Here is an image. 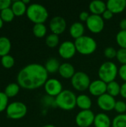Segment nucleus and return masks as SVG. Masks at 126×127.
Returning <instances> with one entry per match:
<instances>
[{
    "label": "nucleus",
    "mask_w": 126,
    "mask_h": 127,
    "mask_svg": "<svg viewBox=\"0 0 126 127\" xmlns=\"http://www.w3.org/2000/svg\"><path fill=\"white\" fill-rule=\"evenodd\" d=\"M112 127H126V114L117 115L112 120Z\"/></svg>",
    "instance_id": "obj_29"
},
{
    "label": "nucleus",
    "mask_w": 126,
    "mask_h": 127,
    "mask_svg": "<svg viewBox=\"0 0 126 127\" xmlns=\"http://www.w3.org/2000/svg\"><path fill=\"white\" fill-rule=\"evenodd\" d=\"M114 15V14L112 12H111L109 10L107 9V10L102 13V19H103L104 20H110V19H111L113 18Z\"/></svg>",
    "instance_id": "obj_39"
},
{
    "label": "nucleus",
    "mask_w": 126,
    "mask_h": 127,
    "mask_svg": "<svg viewBox=\"0 0 126 127\" xmlns=\"http://www.w3.org/2000/svg\"><path fill=\"white\" fill-rule=\"evenodd\" d=\"M74 44L76 51L79 54L85 56L94 54L97 48V43L96 40L91 36L85 35L77 39H75Z\"/></svg>",
    "instance_id": "obj_5"
},
{
    "label": "nucleus",
    "mask_w": 126,
    "mask_h": 127,
    "mask_svg": "<svg viewBox=\"0 0 126 127\" xmlns=\"http://www.w3.org/2000/svg\"><path fill=\"white\" fill-rule=\"evenodd\" d=\"M120 95L124 99H126V83H123L121 85V89H120Z\"/></svg>",
    "instance_id": "obj_41"
},
{
    "label": "nucleus",
    "mask_w": 126,
    "mask_h": 127,
    "mask_svg": "<svg viewBox=\"0 0 126 127\" xmlns=\"http://www.w3.org/2000/svg\"><path fill=\"white\" fill-rule=\"evenodd\" d=\"M49 28L52 33L59 36L66 30V20L60 16H56L50 19L49 22Z\"/></svg>",
    "instance_id": "obj_12"
},
{
    "label": "nucleus",
    "mask_w": 126,
    "mask_h": 127,
    "mask_svg": "<svg viewBox=\"0 0 126 127\" xmlns=\"http://www.w3.org/2000/svg\"><path fill=\"white\" fill-rule=\"evenodd\" d=\"M76 52L77 51L74 42L70 40L62 42L58 48L59 55L65 60H69L73 58Z\"/></svg>",
    "instance_id": "obj_11"
},
{
    "label": "nucleus",
    "mask_w": 126,
    "mask_h": 127,
    "mask_svg": "<svg viewBox=\"0 0 126 127\" xmlns=\"http://www.w3.org/2000/svg\"><path fill=\"white\" fill-rule=\"evenodd\" d=\"M26 15L28 19L34 24H44L49 16L47 8L44 5L38 3L29 4L27 6Z\"/></svg>",
    "instance_id": "obj_2"
},
{
    "label": "nucleus",
    "mask_w": 126,
    "mask_h": 127,
    "mask_svg": "<svg viewBox=\"0 0 126 127\" xmlns=\"http://www.w3.org/2000/svg\"><path fill=\"white\" fill-rule=\"evenodd\" d=\"M85 33V26L80 22H74L69 28V33L72 38L74 39H77L82 36H84Z\"/></svg>",
    "instance_id": "obj_18"
},
{
    "label": "nucleus",
    "mask_w": 126,
    "mask_h": 127,
    "mask_svg": "<svg viewBox=\"0 0 126 127\" xmlns=\"http://www.w3.org/2000/svg\"><path fill=\"white\" fill-rule=\"evenodd\" d=\"M116 58L117 61L122 65H126V49L120 48L117 50Z\"/></svg>",
    "instance_id": "obj_34"
},
{
    "label": "nucleus",
    "mask_w": 126,
    "mask_h": 127,
    "mask_svg": "<svg viewBox=\"0 0 126 127\" xmlns=\"http://www.w3.org/2000/svg\"><path fill=\"white\" fill-rule=\"evenodd\" d=\"M121 86L117 81H113L107 84V94L115 97L120 95Z\"/></svg>",
    "instance_id": "obj_25"
},
{
    "label": "nucleus",
    "mask_w": 126,
    "mask_h": 127,
    "mask_svg": "<svg viewBox=\"0 0 126 127\" xmlns=\"http://www.w3.org/2000/svg\"><path fill=\"white\" fill-rule=\"evenodd\" d=\"M44 89L47 95L53 97H56L63 91L62 83L56 78L48 79L44 85Z\"/></svg>",
    "instance_id": "obj_10"
},
{
    "label": "nucleus",
    "mask_w": 126,
    "mask_h": 127,
    "mask_svg": "<svg viewBox=\"0 0 126 127\" xmlns=\"http://www.w3.org/2000/svg\"><path fill=\"white\" fill-rule=\"evenodd\" d=\"M89 16H90V14H89V13L88 11H82L79 13V19L82 22H87V20L88 19Z\"/></svg>",
    "instance_id": "obj_40"
},
{
    "label": "nucleus",
    "mask_w": 126,
    "mask_h": 127,
    "mask_svg": "<svg viewBox=\"0 0 126 127\" xmlns=\"http://www.w3.org/2000/svg\"><path fill=\"white\" fill-rule=\"evenodd\" d=\"M0 17L4 22H10L13 20L15 17V14L13 12L11 7H7L6 9L2 10L0 12Z\"/></svg>",
    "instance_id": "obj_28"
},
{
    "label": "nucleus",
    "mask_w": 126,
    "mask_h": 127,
    "mask_svg": "<svg viewBox=\"0 0 126 127\" xmlns=\"http://www.w3.org/2000/svg\"><path fill=\"white\" fill-rule=\"evenodd\" d=\"M120 28L121 31H126V19H123L120 22Z\"/></svg>",
    "instance_id": "obj_42"
},
{
    "label": "nucleus",
    "mask_w": 126,
    "mask_h": 127,
    "mask_svg": "<svg viewBox=\"0 0 126 127\" xmlns=\"http://www.w3.org/2000/svg\"><path fill=\"white\" fill-rule=\"evenodd\" d=\"M60 65V63L56 58L50 57L46 61L44 66L48 74H55L59 71Z\"/></svg>",
    "instance_id": "obj_22"
},
{
    "label": "nucleus",
    "mask_w": 126,
    "mask_h": 127,
    "mask_svg": "<svg viewBox=\"0 0 126 127\" xmlns=\"http://www.w3.org/2000/svg\"><path fill=\"white\" fill-rule=\"evenodd\" d=\"M107 9L114 14L123 12L126 8V0H108L106 2Z\"/></svg>",
    "instance_id": "obj_15"
},
{
    "label": "nucleus",
    "mask_w": 126,
    "mask_h": 127,
    "mask_svg": "<svg viewBox=\"0 0 126 127\" xmlns=\"http://www.w3.org/2000/svg\"><path fill=\"white\" fill-rule=\"evenodd\" d=\"M86 26L87 28L92 33H101L105 27V22L102 16L91 14L88 19L87 20Z\"/></svg>",
    "instance_id": "obj_9"
},
{
    "label": "nucleus",
    "mask_w": 126,
    "mask_h": 127,
    "mask_svg": "<svg viewBox=\"0 0 126 127\" xmlns=\"http://www.w3.org/2000/svg\"><path fill=\"white\" fill-rule=\"evenodd\" d=\"M11 9L13 12L14 13L15 16H20L26 13L27 6L26 4L24 3L22 0H18L15 1L12 3L11 4Z\"/></svg>",
    "instance_id": "obj_21"
},
{
    "label": "nucleus",
    "mask_w": 126,
    "mask_h": 127,
    "mask_svg": "<svg viewBox=\"0 0 126 127\" xmlns=\"http://www.w3.org/2000/svg\"><path fill=\"white\" fill-rule=\"evenodd\" d=\"M118 73L119 68L117 65L112 61H106L100 66L98 77L100 80L108 84L111 82L115 81Z\"/></svg>",
    "instance_id": "obj_4"
},
{
    "label": "nucleus",
    "mask_w": 126,
    "mask_h": 127,
    "mask_svg": "<svg viewBox=\"0 0 126 127\" xmlns=\"http://www.w3.org/2000/svg\"><path fill=\"white\" fill-rule=\"evenodd\" d=\"M117 52V51L114 48L109 46V47L105 48V49L104 50V55L107 59L111 60V59L116 58Z\"/></svg>",
    "instance_id": "obj_35"
},
{
    "label": "nucleus",
    "mask_w": 126,
    "mask_h": 127,
    "mask_svg": "<svg viewBox=\"0 0 126 127\" xmlns=\"http://www.w3.org/2000/svg\"><path fill=\"white\" fill-rule=\"evenodd\" d=\"M71 86L78 92H84L88 89L91 83L90 77L84 71H76L75 74L71 79Z\"/></svg>",
    "instance_id": "obj_7"
},
{
    "label": "nucleus",
    "mask_w": 126,
    "mask_h": 127,
    "mask_svg": "<svg viewBox=\"0 0 126 127\" xmlns=\"http://www.w3.org/2000/svg\"><path fill=\"white\" fill-rule=\"evenodd\" d=\"M116 101L115 97L105 93L97 97V106L104 112H111L114 110Z\"/></svg>",
    "instance_id": "obj_13"
},
{
    "label": "nucleus",
    "mask_w": 126,
    "mask_h": 127,
    "mask_svg": "<svg viewBox=\"0 0 126 127\" xmlns=\"http://www.w3.org/2000/svg\"><path fill=\"white\" fill-rule=\"evenodd\" d=\"M42 127H56L54 125H52V124H47V125H45Z\"/></svg>",
    "instance_id": "obj_44"
},
{
    "label": "nucleus",
    "mask_w": 126,
    "mask_h": 127,
    "mask_svg": "<svg viewBox=\"0 0 126 127\" xmlns=\"http://www.w3.org/2000/svg\"><path fill=\"white\" fill-rule=\"evenodd\" d=\"M33 33L36 38H43L47 34V27L45 24H34L33 27Z\"/></svg>",
    "instance_id": "obj_26"
},
{
    "label": "nucleus",
    "mask_w": 126,
    "mask_h": 127,
    "mask_svg": "<svg viewBox=\"0 0 126 127\" xmlns=\"http://www.w3.org/2000/svg\"><path fill=\"white\" fill-rule=\"evenodd\" d=\"M76 106L81 110H89L92 106V100L88 95L81 94L76 97Z\"/></svg>",
    "instance_id": "obj_20"
},
{
    "label": "nucleus",
    "mask_w": 126,
    "mask_h": 127,
    "mask_svg": "<svg viewBox=\"0 0 126 127\" xmlns=\"http://www.w3.org/2000/svg\"><path fill=\"white\" fill-rule=\"evenodd\" d=\"M118 75L124 81V83H126V65H122L120 66L119 68Z\"/></svg>",
    "instance_id": "obj_37"
},
{
    "label": "nucleus",
    "mask_w": 126,
    "mask_h": 127,
    "mask_svg": "<svg viewBox=\"0 0 126 127\" xmlns=\"http://www.w3.org/2000/svg\"><path fill=\"white\" fill-rule=\"evenodd\" d=\"M19 90H20V86L18 83H9L5 87L4 92L9 98H10V97H13L16 96L18 93L19 92Z\"/></svg>",
    "instance_id": "obj_24"
},
{
    "label": "nucleus",
    "mask_w": 126,
    "mask_h": 127,
    "mask_svg": "<svg viewBox=\"0 0 126 127\" xmlns=\"http://www.w3.org/2000/svg\"><path fill=\"white\" fill-rule=\"evenodd\" d=\"M42 103L46 106H51V107H56L55 97H50L49 95L45 96L42 100Z\"/></svg>",
    "instance_id": "obj_36"
},
{
    "label": "nucleus",
    "mask_w": 126,
    "mask_h": 127,
    "mask_svg": "<svg viewBox=\"0 0 126 127\" xmlns=\"http://www.w3.org/2000/svg\"><path fill=\"white\" fill-rule=\"evenodd\" d=\"M3 25H4V21L1 19V18L0 17V29L3 27Z\"/></svg>",
    "instance_id": "obj_43"
},
{
    "label": "nucleus",
    "mask_w": 126,
    "mask_h": 127,
    "mask_svg": "<svg viewBox=\"0 0 126 127\" xmlns=\"http://www.w3.org/2000/svg\"><path fill=\"white\" fill-rule=\"evenodd\" d=\"M116 42L120 48L126 49V31H120L117 33Z\"/></svg>",
    "instance_id": "obj_31"
},
{
    "label": "nucleus",
    "mask_w": 126,
    "mask_h": 127,
    "mask_svg": "<svg viewBox=\"0 0 126 127\" xmlns=\"http://www.w3.org/2000/svg\"><path fill=\"white\" fill-rule=\"evenodd\" d=\"M95 115L93 111L81 110L75 118V123L79 127H90L94 125Z\"/></svg>",
    "instance_id": "obj_8"
},
{
    "label": "nucleus",
    "mask_w": 126,
    "mask_h": 127,
    "mask_svg": "<svg viewBox=\"0 0 126 127\" xmlns=\"http://www.w3.org/2000/svg\"><path fill=\"white\" fill-rule=\"evenodd\" d=\"M89 10L91 13V14L94 15H98L102 16V13L107 10L106 3L103 1L100 0H95L92 1L89 4Z\"/></svg>",
    "instance_id": "obj_17"
},
{
    "label": "nucleus",
    "mask_w": 126,
    "mask_h": 127,
    "mask_svg": "<svg viewBox=\"0 0 126 127\" xmlns=\"http://www.w3.org/2000/svg\"><path fill=\"white\" fill-rule=\"evenodd\" d=\"M112 121L105 113H98L95 115L94 126V127H111Z\"/></svg>",
    "instance_id": "obj_19"
},
{
    "label": "nucleus",
    "mask_w": 126,
    "mask_h": 127,
    "mask_svg": "<svg viewBox=\"0 0 126 127\" xmlns=\"http://www.w3.org/2000/svg\"><path fill=\"white\" fill-rule=\"evenodd\" d=\"M76 97L75 93L71 90H63L55 97L56 107L65 111H71L76 106Z\"/></svg>",
    "instance_id": "obj_3"
},
{
    "label": "nucleus",
    "mask_w": 126,
    "mask_h": 127,
    "mask_svg": "<svg viewBox=\"0 0 126 127\" xmlns=\"http://www.w3.org/2000/svg\"><path fill=\"white\" fill-rule=\"evenodd\" d=\"M1 64L5 68H11L15 65V59L10 54L5 55L1 58Z\"/></svg>",
    "instance_id": "obj_30"
},
{
    "label": "nucleus",
    "mask_w": 126,
    "mask_h": 127,
    "mask_svg": "<svg viewBox=\"0 0 126 127\" xmlns=\"http://www.w3.org/2000/svg\"><path fill=\"white\" fill-rule=\"evenodd\" d=\"M45 43L48 47L50 48H56L59 44V35L54 34V33H50L48 34L45 38Z\"/></svg>",
    "instance_id": "obj_27"
},
{
    "label": "nucleus",
    "mask_w": 126,
    "mask_h": 127,
    "mask_svg": "<svg viewBox=\"0 0 126 127\" xmlns=\"http://www.w3.org/2000/svg\"><path fill=\"white\" fill-rule=\"evenodd\" d=\"M7 117L12 120H19L24 118L27 112V106L20 101L10 103L7 107Z\"/></svg>",
    "instance_id": "obj_6"
},
{
    "label": "nucleus",
    "mask_w": 126,
    "mask_h": 127,
    "mask_svg": "<svg viewBox=\"0 0 126 127\" xmlns=\"http://www.w3.org/2000/svg\"><path fill=\"white\" fill-rule=\"evenodd\" d=\"M11 49V42L7 36H0V57L9 54Z\"/></svg>",
    "instance_id": "obj_23"
},
{
    "label": "nucleus",
    "mask_w": 126,
    "mask_h": 127,
    "mask_svg": "<svg viewBox=\"0 0 126 127\" xmlns=\"http://www.w3.org/2000/svg\"><path fill=\"white\" fill-rule=\"evenodd\" d=\"M58 73L64 79H71L75 74L76 71L74 65L70 63H63L61 64Z\"/></svg>",
    "instance_id": "obj_16"
},
{
    "label": "nucleus",
    "mask_w": 126,
    "mask_h": 127,
    "mask_svg": "<svg viewBox=\"0 0 126 127\" xmlns=\"http://www.w3.org/2000/svg\"><path fill=\"white\" fill-rule=\"evenodd\" d=\"M12 2L10 0H0V10L1 11L4 9L10 7Z\"/></svg>",
    "instance_id": "obj_38"
},
{
    "label": "nucleus",
    "mask_w": 126,
    "mask_h": 127,
    "mask_svg": "<svg viewBox=\"0 0 126 127\" xmlns=\"http://www.w3.org/2000/svg\"><path fill=\"white\" fill-rule=\"evenodd\" d=\"M22 1H24V3H25V4H28V3L30 2V1H29V0H22Z\"/></svg>",
    "instance_id": "obj_45"
},
{
    "label": "nucleus",
    "mask_w": 126,
    "mask_h": 127,
    "mask_svg": "<svg viewBox=\"0 0 126 127\" xmlns=\"http://www.w3.org/2000/svg\"><path fill=\"white\" fill-rule=\"evenodd\" d=\"M88 91L91 95L99 97L107 92V83L100 79L95 80L91 83Z\"/></svg>",
    "instance_id": "obj_14"
},
{
    "label": "nucleus",
    "mask_w": 126,
    "mask_h": 127,
    "mask_svg": "<svg viewBox=\"0 0 126 127\" xmlns=\"http://www.w3.org/2000/svg\"><path fill=\"white\" fill-rule=\"evenodd\" d=\"M9 97L5 95L4 92H0V112L7 109L8 106Z\"/></svg>",
    "instance_id": "obj_32"
},
{
    "label": "nucleus",
    "mask_w": 126,
    "mask_h": 127,
    "mask_svg": "<svg viewBox=\"0 0 126 127\" xmlns=\"http://www.w3.org/2000/svg\"><path fill=\"white\" fill-rule=\"evenodd\" d=\"M114 110L118 113V115L126 114V103L123 100L116 101Z\"/></svg>",
    "instance_id": "obj_33"
},
{
    "label": "nucleus",
    "mask_w": 126,
    "mask_h": 127,
    "mask_svg": "<svg viewBox=\"0 0 126 127\" xmlns=\"http://www.w3.org/2000/svg\"><path fill=\"white\" fill-rule=\"evenodd\" d=\"M48 80V73L44 65L30 63L22 68L17 74V83L20 87L34 90L45 85Z\"/></svg>",
    "instance_id": "obj_1"
}]
</instances>
